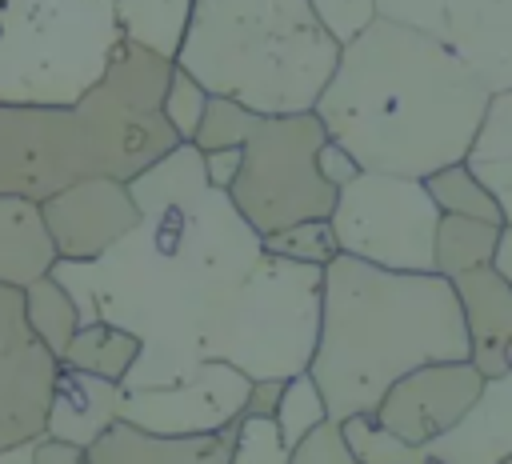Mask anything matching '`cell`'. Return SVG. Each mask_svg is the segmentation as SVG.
I'll return each mask as SVG.
<instances>
[{
  "mask_svg": "<svg viewBox=\"0 0 512 464\" xmlns=\"http://www.w3.org/2000/svg\"><path fill=\"white\" fill-rule=\"evenodd\" d=\"M140 224L96 260H56L80 320H108L140 340L124 388H168L188 380L204 356L200 340L216 308L264 256L260 232L212 188L192 144L172 148L132 180Z\"/></svg>",
  "mask_w": 512,
  "mask_h": 464,
  "instance_id": "obj_1",
  "label": "cell"
},
{
  "mask_svg": "<svg viewBox=\"0 0 512 464\" xmlns=\"http://www.w3.org/2000/svg\"><path fill=\"white\" fill-rule=\"evenodd\" d=\"M492 88L436 36L376 16L340 44L316 116L364 172L432 176L468 156Z\"/></svg>",
  "mask_w": 512,
  "mask_h": 464,
  "instance_id": "obj_2",
  "label": "cell"
},
{
  "mask_svg": "<svg viewBox=\"0 0 512 464\" xmlns=\"http://www.w3.org/2000/svg\"><path fill=\"white\" fill-rule=\"evenodd\" d=\"M436 360H468V328L448 276L388 272L344 252L324 264L320 340L308 372L332 420L376 412L400 376Z\"/></svg>",
  "mask_w": 512,
  "mask_h": 464,
  "instance_id": "obj_3",
  "label": "cell"
},
{
  "mask_svg": "<svg viewBox=\"0 0 512 464\" xmlns=\"http://www.w3.org/2000/svg\"><path fill=\"white\" fill-rule=\"evenodd\" d=\"M340 40L308 0H192L176 64L212 96L256 116L312 112L336 72Z\"/></svg>",
  "mask_w": 512,
  "mask_h": 464,
  "instance_id": "obj_4",
  "label": "cell"
},
{
  "mask_svg": "<svg viewBox=\"0 0 512 464\" xmlns=\"http://www.w3.org/2000/svg\"><path fill=\"white\" fill-rule=\"evenodd\" d=\"M180 148L160 108L140 104L108 72L76 104H0V196L48 200L88 180H136Z\"/></svg>",
  "mask_w": 512,
  "mask_h": 464,
  "instance_id": "obj_5",
  "label": "cell"
},
{
  "mask_svg": "<svg viewBox=\"0 0 512 464\" xmlns=\"http://www.w3.org/2000/svg\"><path fill=\"white\" fill-rule=\"evenodd\" d=\"M116 44L112 0H0V104H76Z\"/></svg>",
  "mask_w": 512,
  "mask_h": 464,
  "instance_id": "obj_6",
  "label": "cell"
},
{
  "mask_svg": "<svg viewBox=\"0 0 512 464\" xmlns=\"http://www.w3.org/2000/svg\"><path fill=\"white\" fill-rule=\"evenodd\" d=\"M320 292L324 268L260 256L208 320L200 356L224 360L248 380H292L308 372L320 340Z\"/></svg>",
  "mask_w": 512,
  "mask_h": 464,
  "instance_id": "obj_7",
  "label": "cell"
},
{
  "mask_svg": "<svg viewBox=\"0 0 512 464\" xmlns=\"http://www.w3.org/2000/svg\"><path fill=\"white\" fill-rule=\"evenodd\" d=\"M328 140L316 112L260 116L244 164L228 188L236 212L260 232H280L300 220H328L336 208V188L320 172V144Z\"/></svg>",
  "mask_w": 512,
  "mask_h": 464,
  "instance_id": "obj_8",
  "label": "cell"
},
{
  "mask_svg": "<svg viewBox=\"0 0 512 464\" xmlns=\"http://www.w3.org/2000/svg\"><path fill=\"white\" fill-rule=\"evenodd\" d=\"M328 220L344 256L388 272H436L440 208L416 176L360 172L336 192Z\"/></svg>",
  "mask_w": 512,
  "mask_h": 464,
  "instance_id": "obj_9",
  "label": "cell"
},
{
  "mask_svg": "<svg viewBox=\"0 0 512 464\" xmlns=\"http://www.w3.org/2000/svg\"><path fill=\"white\" fill-rule=\"evenodd\" d=\"M60 356L28 328L24 288L0 284V448L48 432Z\"/></svg>",
  "mask_w": 512,
  "mask_h": 464,
  "instance_id": "obj_10",
  "label": "cell"
},
{
  "mask_svg": "<svg viewBox=\"0 0 512 464\" xmlns=\"http://www.w3.org/2000/svg\"><path fill=\"white\" fill-rule=\"evenodd\" d=\"M248 388L252 380L240 368L224 360H204L180 384L124 392L120 420L160 436H208L232 428L244 416Z\"/></svg>",
  "mask_w": 512,
  "mask_h": 464,
  "instance_id": "obj_11",
  "label": "cell"
},
{
  "mask_svg": "<svg viewBox=\"0 0 512 464\" xmlns=\"http://www.w3.org/2000/svg\"><path fill=\"white\" fill-rule=\"evenodd\" d=\"M480 392H484V376L472 360H436L400 376L380 396L372 416L404 444L428 448L468 416Z\"/></svg>",
  "mask_w": 512,
  "mask_h": 464,
  "instance_id": "obj_12",
  "label": "cell"
},
{
  "mask_svg": "<svg viewBox=\"0 0 512 464\" xmlns=\"http://www.w3.org/2000/svg\"><path fill=\"white\" fill-rule=\"evenodd\" d=\"M48 236L60 260H96L140 224V204L128 180L88 176L40 200Z\"/></svg>",
  "mask_w": 512,
  "mask_h": 464,
  "instance_id": "obj_13",
  "label": "cell"
},
{
  "mask_svg": "<svg viewBox=\"0 0 512 464\" xmlns=\"http://www.w3.org/2000/svg\"><path fill=\"white\" fill-rule=\"evenodd\" d=\"M440 40L492 88H512V0H444Z\"/></svg>",
  "mask_w": 512,
  "mask_h": 464,
  "instance_id": "obj_14",
  "label": "cell"
},
{
  "mask_svg": "<svg viewBox=\"0 0 512 464\" xmlns=\"http://www.w3.org/2000/svg\"><path fill=\"white\" fill-rule=\"evenodd\" d=\"M468 328V360L484 380L512 372V288L492 264L452 280Z\"/></svg>",
  "mask_w": 512,
  "mask_h": 464,
  "instance_id": "obj_15",
  "label": "cell"
},
{
  "mask_svg": "<svg viewBox=\"0 0 512 464\" xmlns=\"http://www.w3.org/2000/svg\"><path fill=\"white\" fill-rule=\"evenodd\" d=\"M428 464H512V372L484 380L468 416L428 444Z\"/></svg>",
  "mask_w": 512,
  "mask_h": 464,
  "instance_id": "obj_16",
  "label": "cell"
},
{
  "mask_svg": "<svg viewBox=\"0 0 512 464\" xmlns=\"http://www.w3.org/2000/svg\"><path fill=\"white\" fill-rule=\"evenodd\" d=\"M236 424L208 436H160L116 420L92 448L88 464H228Z\"/></svg>",
  "mask_w": 512,
  "mask_h": 464,
  "instance_id": "obj_17",
  "label": "cell"
},
{
  "mask_svg": "<svg viewBox=\"0 0 512 464\" xmlns=\"http://www.w3.org/2000/svg\"><path fill=\"white\" fill-rule=\"evenodd\" d=\"M124 384L100 380L92 372H76L60 364L56 388H52V408H48V436L92 448L124 408Z\"/></svg>",
  "mask_w": 512,
  "mask_h": 464,
  "instance_id": "obj_18",
  "label": "cell"
},
{
  "mask_svg": "<svg viewBox=\"0 0 512 464\" xmlns=\"http://www.w3.org/2000/svg\"><path fill=\"white\" fill-rule=\"evenodd\" d=\"M56 244L48 236L40 200L0 196V284L28 288L56 268Z\"/></svg>",
  "mask_w": 512,
  "mask_h": 464,
  "instance_id": "obj_19",
  "label": "cell"
},
{
  "mask_svg": "<svg viewBox=\"0 0 512 464\" xmlns=\"http://www.w3.org/2000/svg\"><path fill=\"white\" fill-rule=\"evenodd\" d=\"M464 164L496 196V204L504 212V224H512V88L492 92Z\"/></svg>",
  "mask_w": 512,
  "mask_h": 464,
  "instance_id": "obj_20",
  "label": "cell"
},
{
  "mask_svg": "<svg viewBox=\"0 0 512 464\" xmlns=\"http://www.w3.org/2000/svg\"><path fill=\"white\" fill-rule=\"evenodd\" d=\"M120 40L140 44L164 60L180 56L192 24V0H112Z\"/></svg>",
  "mask_w": 512,
  "mask_h": 464,
  "instance_id": "obj_21",
  "label": "cell"
},
{
  "mask_svg": "<svg viewBox=\"0 0 512 464\" xmlns=\"http://www.w3.org/2000/svg\"><path fill=\"white\" fill-rule=\"evenodd\" d=\"M140 360V340L108 320H88L76 328L72 344L64 348L60 364L64 368H76V372H92L100 380H116L124 384L132 364Z\"/></svg>",
  "mask_w": 512,
  "mask_h": 464,
  "instance_id": "obj_22",
  "label": "cell"
},
{
  "mask_svg": "<svg viewBox=\"0 0 512 464\" xmlns=\"http://www.w3.org/2000/svg\"><path fill=\"white\" fill-rule=\"evenodd\" d=\"M500 228L504 224L476 220V216H440V228H436V272L456 280L464 272H476V268L492 264Z\"/></svg>",
  "mask_w": 512,
  "mask_h": 464,
  "instance_id": "obj_23",
  "label": "cell"
},
{
  "mask_svg": "<svg viewBox=\"0 0 512 464\" xmlns=\"http://www.w3.org/2000/svg\"><path fill=\"white\" fill-rule=\"evenodd\" d=\"M24 316H28V328L48 344V352L64 356V348L72 344L76 328L84 324L80 320V308L76 300L68 296V288L48 272L40 280H32L24 288Z\"/></svg>",
  "mask_w": 512,
  "mask_h": 464,
  "instance_id": "obj_24",
  "label": "cell"
},
{
  "mask_svg": "<svg viewBox=\"0 0 512 464\" xmlns=\"http://www.w3.org/2000/svg\"><path fill=\"white\" fill-rule=\"evenodd\" d=\"M424 188L436 200L440 216H476V220L504 224V212H500L496 196L480 184V176L464 160H456V164L436 168L432 176H424Z\"/></svg>",
  "mask_w": 512,
  "mask_h": 464,
  "instance_id": "obj_25",
  "label": "cell"
},
{
  "mask_svg": "<svg viewBox=\"0 0 512 464\" xmlns=\"http://www.w3.org/2000/svg\"><path fill=\"white\" fill-rule=\"evenodd\" d=\"M260 244H264V256L308 264V268H324V264H332L340 256L332 220H300V224H288L280 232L260 236Z\"/></svg>",
  "mask_w": 512,
  "mask_h": 464,
  "instance_id": "obj_26",
  "label": "cell"
},
{
  "mask_svg": "<svg viewBox=\"0 0 512 464\" xmlns=\"http://www.w3.org/2000/svg\"><path fill=\"white\" fill-rule=\"evenodd\" d=\"M344 436H348V444H352V452H356L360 464H428V448L404 444L384 424H376L372 412L348 416L344 420Z\"/></svg>",
  "mask_w": 512,
  "mask_h": 464,
  "instance_id": "obj_27",
  "label": "cell"
},
{
  "mask_svg": "<svg viewBox=\"0 0 512 464\" xmlns=\"http://www.w3.org/2000/svg\"><path fill=\"white\" fill-rule=\"evenodd\" d=\"M256 112L244 108L232 96H208V108L200 116V128L192 136L196 152H216V148H244L252 128H256Z\"/></svg>",
  "mask_w": 512,
  "mask_h": 464,
  "instance_id": "obj_28",
  "label": "cell"
},
{
  "mask_svg": "<svg viewBox=\"0 0 512 464\" xmlns=\"http://www.w3.org/2000/svg\"><path fill=\"white\" fill-rule=\"evenodd\" d=\"M328 420V404H324V392L320 384L312 380V372H300L284 384V396H280V408H276V428L284 436L288 448H296L312 428H320Z\"/></svg>",
  "mask_w": 512,
  "mask_h": 464,
  "instance_id": "obj_29",
  "label": "cell"
},
{
  "mask_svg": "<svg viewBox=\"0 0 512 464\" xmlns=\"http://www.w3.org/2000/svg\"><path fill=\"white\" fill-rule=\"evenodd\" d=\"M228 464H292V448L272 416H240Z\"/></svg>",
  "mask_w": 512,
  "mask_h": 464,
  "instance_id": "obj_30",
  "label": "cell"
},
{
  "mask_svg": "<svg viewBox=\"0 0 512 464\" xmlns=\"http://www.w3.org/2000/svg\"><path fill=\"white\" fill-rule=\"evenodd\" d=\"M208 96H212V92H208L192 72H184V68L176 64L160 112H164V120L172 124V132L180 136V144H192V136H196V128H200V116H204V108H208Z\"/></svg>",
  "mask_w": 512,
  "mask_h": 464,
  "instance_id": "obj_31",
  "label": "cell"
},
{
  "mask_svg": "<svg viewBox=\"0 0 512 464\" xmlns=\"http://www.w3.org/2000/svg\"><path fill=\"white\" fill-rule=\"evenodd\" d=\"M292 464H360L348 436H344V420H324L320 428H312L296 448H292Z\"/></svg>",
  "mask_w": 512,
  "mask_h": 464,
  "instance_id": "obj_32",
  "label": "cell"
},
{
  "mask_svg": "<svg viewBox=\"0 0 512 464\" xmlns=\"http://www.w3.org/2000/svg\"><path fill=\"white\" fill-rule=\"evenodd\" d=\"M316 8V16L324 20V28L344 44L352 40L360 28H368L376 20V0H308Z\"/></svg>",
  "mask_w": 512,
  "mask_h": 464,
  "instance_id": "obj_33",
  "label": "cell"
},
{
  "mask_svg": "<svg viewBox=\"0 0 512 464\" xmlns=\"http://www.w3.org/2000/svg\"><path fill=\"white\" fill-rule=\"evenodd\" d=\"M376 16L396 20V24H408V28H420V32H428V36L440 40L444 0H376Z\"/></svg>",
  "mask_w": 512,
  "mask_h": 464,
  "instance_id": "obj_34",
  "label": "cell"
},
{
  "mask_svg": "<svg viewBox=\"0 0 512 464\" xmlns=\"http://www.w3.org/2000/svg\"><path fill=\"white\" fill-rule=\"evenodd\" d=\"M316 160H320V172H324V180H328V184H332L336 192H340L344 184H352V180H356V176L364 172V168L356 164V156H352L348 148H340L336 140H324V144H320V156H316Z\"/></svg>",
  "mask_w": 512,
  "mask_h": 464,
  "instance_id": "obj_35",
  "label": "cell"
},
{
  "mask_svg": "<svg viewBox=\"0 0 512 464\" xmlns=\"http://www.w3.org/2000/svg\"><path fill=\"white\" fill-rule=\"evenodd\" d=\"M200 156H204L208 184L220 188V192H228L232 180H236V172H240V164H244V148H216V152H200Z\"/></svg>",
  "mask_w": 512,
  "mask_h": 464,
  "instance_id": "obj_36",
  "label": "cell"
},
{
  "mask_svg": "<svg viewBox=\"0 0 512 464\" xmlns=\"http://www.w3.org/2000/svg\"><path fill=\"white\" fill-rule=\"evenodd\" d=\"M32 464H88V448L80 444H68V440H56V436H40L36 440V456Z\"/></svg>",
  "mask_w": 512,
  "mask_h": 464,
  "instance_id": "obj_37",
  "label": "cell"
},
{
  "mask_svg": "<svg viewBox=\"0 0 512 464\" xmlns=\"http://www.w3.org/2000/svg\"><path fill=\"white\" fill-rule=\"evenodd\" d=\"M284 384H288V380H252V388H248V404H244V416H272V420H276V408H280Z\"/></svg>",
  "mask_w": 512,
  "mask_h": 464,
  "instance_id": "obj_38",
  "label": "cell"
},
{
  "mask_svg": "<svg viewBox=\"0 0 512 464\" xmlns=\"http://www.w3.org/2000/svg\"><path fill=\"white\" fill-rule=\"evenodd\" d=\"M492 268L512 288V224L500 228V240H496V252H492Z\"/></svg>",
  "mask_w": 512,
  "mask_h": 464,
  "instance_id": "obj_39",
  "label": "cell"
},
{
  "mask_svg": "<svg viewBox=\"0 0 512 464\" xmlns=\"http://www.w3.org/2000/svg\"><path fill=\"white\" fill-rule=\"evenodd\" d=\"M40 440V436H36ZM36 440H24V444H12V448H0V464H32L36 456Z\"/></svg>",
  "mask_w": 512,
  "mask_h": 464,
  "instance_id": "obj_40",
  "label": "cell"
}]
</instances>
